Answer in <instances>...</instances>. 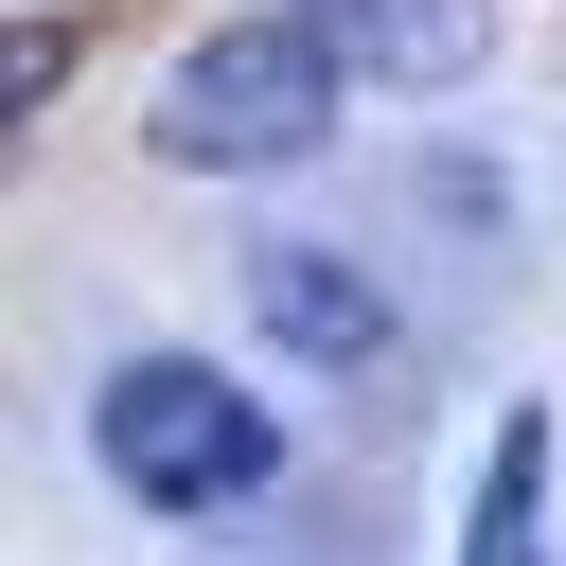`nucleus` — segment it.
I'll return each instance as SVG.
<instances>
[{"mask_svg": "<svg viewBox=\"0 0 566 566\" xmlns=\"http://www.w3.org/2000/svg\"><path fill=\"white\" fill-rule=\"evenodd\" d=\"M248 318L301 354V371H389V283L354 248H248Z\"/></svg>", "mask_w": 566, "mask_h": 566, "instance_id": "3", "label": "nucleus"}, {"mask_svg": "<svg viewBox=\"0 0 566 566\" xmlns=\"http://www.w3.org/2000/svg\"><path fill=\"white\" fill-rule=\"evenodd\" d=\"M142 142H159L177 177H283V159H318V142H336V35H318V18H230V35H195V53L159 71Z\"/></svg>", "mask_w": 566, "mask_h": 566, "instance_id": "1", "label": "nucleus"}, {"mask_svg": "<svg viewBox=\"0 0 566 566\" xmlns=\"http://www.w3.org/2000/svg\"><path fill=\"white\" fill-rule=\"evenodd\" d=\"M0 88H18V124H35V106H53V88H71V18H53V0H35V18H18V35H0Z\"/></svg>", "mask_w": 566, "mask_h": 566, "instance_id": "6", "label": "nucleus"}, {"mask_svg": "<svg viewBox=\"0 0 566 566\" xmlns=\"http://www.w3.org/2000/svg\"><path fill=\"white\" fill-rule=\"evenodd\" d=\"M88 460H106L142 513H230V495L283 478V424H265V389H230L212 354H124V371L88 389Z\"/></svg>", "mask_w": 566, "mask_h": 566, "instance_id": "2", "label": "nucleus"}, {"mask_svg": "<svg viewBox=\"0 0 566 566\" xmlns=\"http://www.w3.org/2000/svg\"><path fill=\"white\" fill-rule=\"evenodd\" d=\"M318 35H336V71H371V88H460V71L495 53V0H318Z\"/></svg>", "mask_w": 566, "mask_h": 566, "instance_id": "4", "label": "nucleus"}, {"mask_svg": "<svg viewBox=\"0 0 566 566\" xmlns=\"http://www.w3.org/2000/svg\"><path fill=\"white\" fill-rule=\"evenodd\" d=\"M531 495H548V407H513V424H495V478H478V531H460V566H548Z\"/></svg>", "mask_w": 566, "mask_h": 566, "instance_id": "5", "label": "nucleus"}]
</instances>
